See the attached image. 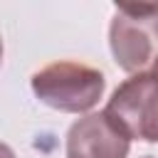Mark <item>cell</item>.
I'll list each match as a JSON object with an SVG mask.
<instances>
[{
	"instance_id": "cell-3",
	"label": "cell",
	"mask_w": 158,
	"mask_h": 158,
	"mask_svg": "<svg viewBox=\"0 0 158 158\" xmlns=\"http://www.w3.org/2000/svg\"><path fill=\"white\" fill-rule=\"evenodd\" d=\"M104 114L128 138L158 143V79L151 72L131 74L116 86Z\"/></svg>"
},
{
	"instance_id": "cell-5",
	"label": "cell",
	"mask_w": 158,
	"mask_h": 158,
	"mask_svg": "<svg viewBox=\"0 0 158 158\" xmlns=\"http://www.w3.org/2000/svg\"><path fill=\"white\" fill-rule=\"evenodd\" d=\"M0 158H15L12 148H10V146H5V143H0Z\"/></svg>"
},
{
	"instance_id": "cell-4",
	"label": "cell",
	"mask_w": 158,
	"mask_h": 158,
	"mask_svg": "<svg viewBox=\"0 0 158 158\" xmlns=\"http://www.w3.org/2000/svg\"><path fill=\"white\" fill-rule=\"evenodd\" d=\"M131 138L101 111L74 121L67 131V158H126Z\"/></svg>"
},
{
	"instance_id": "cell-2",
	"label": "cell",
	"mask_w": 158,
	"mask_h": 158,
	"mask_svg": "<svg viewBox=\"0 0 158 158\" xmlns=\"http://www.w3.org/2000/svg\"><path fill=\"white\" fill-rule=\"evenodd\" d=\"M104 89L106 79L99 69L72 59L52 62L32 74L35 96L42 104L67 114H81L94 109Z\"/></svg>"
},
{
	"instance_id": "cell-1",
	"label": "cell",
	"mask_w": 158,
	"mask_h": 158,
	"mask_svg": "<svg viewBox=\"0 0 158 158\" xmlns=\"http://www.w3.org/2000/svg\"><path fill=\"white\" fill-rule=\"evenodd\" d=\"M109 47L123 72H146L158 57V2L116 5L109 25Z\"/></svg>"
},
{
	"instance_id": "cell-6",
	"label": "cell",
	"mask_w": 158,
	"mask_h": 158,
	"mask_svg": "<svg viewBox=\"0 0 158 158\" xmlns=\"http://www.w3.org/2000/svg\"><path fill=\"white\" fill-rule=\"evenodd\" d=\"M148 72H151V74H153V77L158 79V57L153 59V64H151V69H148Z\"/></svg>"
},
{
	"instance_id": "cell-8",
	"label": "cell",
	"mask_w": 158,
	"mask_h": 158,
	"mask_svg": "<svg viewBox=\"0 0 158 158\" xmlns=\"http://www.w3.org/2000/svg\"><path fill=\"white\" fill-rule=\"evenodd\" d=\"M146 158H153V156H146Z\"/></svg>"
},
{
	"instance_id": "cell-7",
	"label": "cell",
	"mask_w": 158,
	"mask_h": 158,
	"mask_svg": "<svg viewBox=\"0 0 158 158\" xmlns=\"http://www.w3.org/2000/svg\"><path fill=\"white\" fill-rule=\"evenodd\" d=\"M0 64H2V37H0Z\"/></svg>"
}]
</instances>
